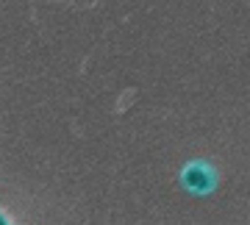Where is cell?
<instances>
[{"mask_svg":"<svg viewBox=\"0 0 250 225\" xmlns=\"http://www.w3.org/2000/svg\"><path fill=\"white\" fill-rule=\"evenodd\" d=\"M0 225H6V220H3V217H0Z\"/></svg>","mask_w":250,"mask_h":225,"instance_id":"1","label":"cell"}]
</instances>
